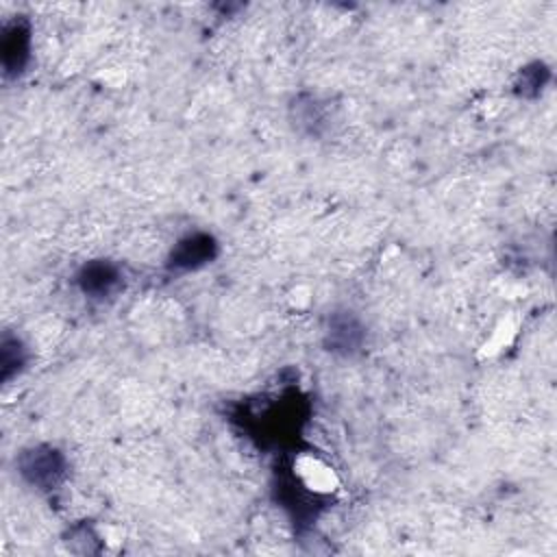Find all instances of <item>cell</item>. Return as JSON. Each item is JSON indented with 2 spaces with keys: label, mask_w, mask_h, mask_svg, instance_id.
Segmentation results:
<instances>
[{
  "label": "cell",
  "mask_w": 557,
  "mask_h": 557,
  "mask_svg": "<svg viewBox=\"0 0 557 557\" xmlns=\"http://www.w3.org/2000/svg\"><path fill=\"white\" fill-rule=\"evenodd\" d=\"M15 468L24 483L44 494L59 490L67 476V459L52 444H35L24 448L15 457Z\"/></svg>",
  "instance_id": "6da1fadb"
},
{
  "label": "cell",
  "mask_w": 557,
  "mask_h": 557,
  "mask_svg": "<svg viewBox=\"0 0 557 557\" xmlns=\"http://www.w3.org/2000/svg\"><path fill=\"white\" fill-rule=\"evenodd\" d=\"M0 59L4 78H17L30 59V24L24 17H13L0 37Z\"/></svg>",
  "instance_id": "7a4b0ae2"
},
{
  "label": "cell",
  "mask_w": 557,
  "mask_h": 557,
  "mask_svg": "<svg viewBox=\"0 0 557 557\" xmlns=\"http://www.w3.org/2000/svg\"><path fill=\"white\" fill-rule=\"evenodd\" d=\"M218 257V242L209 233H189L178 239L168 257L170 272H189L211 263Z\"/></svg>",
  "instance_id": "3957f363"
},
{
  "label": "cell",
  "mask_w": 557,
  "mask_h": 557,
  "mask_svg": "<svg viewBox=\"0 0 557 557\" xmlns=\"http://www.w3.org/2000/svg\"><path fill=\"white\" fill-rule=\"evenodd\" d=\"M366 339V329L352 311H333L324 331V346L333 355L352 357L361 350Z\"/></svg>",
  "instance_id": "277c9868"
},
{
  "label": "cell",
  "mask_w": 557,
  "mask_h": 557,
  "mask_svg": "<svg viewBox=\"0 0 557 557\" xmlns=\"http://www.w3.org/2000/svg\"><path fill=\"white\" fill-rule=\"evenodd\" d=\"M76 285L87 298L102 300L122 285V270L109 259H91L76 272Z\"/></svg>",
  "instance_id": "5b68a950"
},
{
  "label": "cell",
  "mask_w": 557,
  "mask_h": 557,
  "mask_svg": "<svg viewBox=\"0 0 557 557\" xmlns=\"http://www.w3.org/2000/svg\"><path fill=\"white\" fill-rule=\"evenodd\" d=\"M28 361V350L22 344V339L13 333H2L0 339V379L2 383H9L13 376H17Z\"/></svg>",
  "instance_id": "8992f818"
},
{
  "label": "cell",
  "mask_w": 557,
  "mask_h": 557,
  "mask_svg": "<svg viewBox=\"0 0 557 557\" xmlns=\"http://www.w3.org/2000/svg\"><path fill=\"white\" fill-rule=\"evenodd\" d=\"M546 81H548V67L544 63L535 61L520 70L518 81H516V94L524 96V98H533L542 91Z\"/></svg>",
  "instance_id": "52a82bcc"
}]
</instances>
